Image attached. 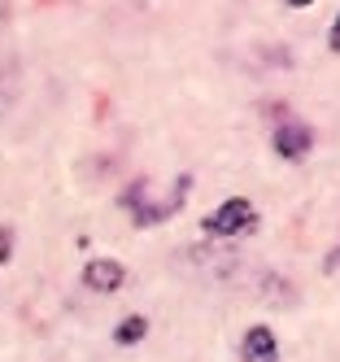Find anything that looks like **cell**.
Returning a JSON list of instances; mask_svg holds the SVG:
<instances>
[{
	"instance_id": "6da1fadb",
	"label": "cell",
	"mask_w": 340,
	"mask_h": 362,
	"mask_svg": "<svg viewBox=\"0 0 340 362\" xmlns=\"http://www.w3.org/2000/svg\"><path fill=\"white\" fill-rule=\"evenodd\" d=\"M188 188H192V175H179V179H175V188H170L162 201H148V179H136V184L127 188L122 205L131 210V218H136L140 227H153V223H162V218H170V214L179 210L183 197H188Z\"/></svg>"
},
{
	"instance_id": "7a4b0ae2",
	"label": "cell",
	"mask_w": 340,
	"mask_h": 362,
	"mask_svg": "<svg viewBox=\"0 0 340 362\" xmlns=\"http://www.w3.org/2000/svg\"><path fill=\"white\" fill-rule=\"evenodd\" d=\"M253 227H257V210H253L245 197L223 201L218 210L205 218V231H209V236H240V231H253Z\"/></svg>"
},
{
	"instance_id": "3957f363",
	"label": "cell",
	"mask_w": 340,
	"mask_h": 362,
	"mask_svg": "<svg viewBox=\"0 0 340 362\" xmlns=\"http://www.w3.org/2000/svg\"><path fill=\"white\" fill-rule=\"evenodd\" d=\"M310 148H314V132H310L305 122H297V118H283V122L275 127V153H279V158L297 162V158H305Z\"/></svg>"
},
{
	"instance_id": "277c9868",
	"label": "cell",
	"mask_w": 340,
	"mask_h": 362,
	"mask_svg": "<svg viewBox=\"0 0 340 362\" xmlns=\"http://www.w3.org/2000/svg\"><path fill=\"white\" fill-rule=\"evenodd\" d=\"M122 279H127V271L114 257H96V262L83 267V284L92 293H114V288H122Z\"/></svg>"
},
{
	"instance_id": "5b68a950",
	"label": "cell",
	"mask_w": 340,
	"mask_h": 362,
	"mask_svg": "<svg viewBox=\"0 0 340 362\" xmlns=\"http://www.w3.org/2000/svg\"><path fill=\"white\" fill-rule=\"evenodd\" d=\"M245 362H279V345H275V332L266 323H257L245 332Z\"/></svg>"
},
{
	"instance_id": "8992f818",
	"label": "cell",
	"mask_w": 340,
	"mask_h": 362,
	"mask_svg": "<svg viewBox=\"0 0 340 362\" xmlns=\"http://www.w3.org/2000/svg\"><path fill=\"white\" fill-rule=\"evenodd\" d=\"M144 332H148V323H144V319L136 315V319H127V323H122V327H118L114 336H118V345H136Z\"/></svg>"
},
{
	"instance_id": "52a82bcc",
	"label": "cell",
	"mask_w": 340,
	"mask_h": 362,
	"mask_svg": "<svg viewBox=\"0 0 340 362\" xmlns=\"http://www.w3.org/2000/svg\"><path fill=\"white\" fill-rule=\"evenodd\" d=\"M327 44H332L336 53H340V13H336V22H332V35H327Z\"/></svg>"
},
{
	"instance_id": "ba28073f",
	"label": "cell",
	"mask_w": 340,
	"mask_h": 362,
	"mask_svg": "<svg viewBox=\"0 0 340 362\" xmlns=\"http://www.w3.org/2000/svg\"><path fill=\"white\" fill-rule=\"evenodd\" d=\"M5 257H9V236L0 231V262H5Z\"/></svg>"
},
{
	"instance_id": "9c48e42d",
	"label": "cell",
	"mask_w": 340,
	"mask_h": 362,
	"mask_svg": "<svg viewBox=\"0 0 340 362\" xmlns=\"http://www.w3.org/2000/svg\"><path fill=\"white\" fill-rule=\"evenodd\" d=\"M283 5H293V9H305V5H314V0H283Z\"/></svg>"
}]
</instances>
